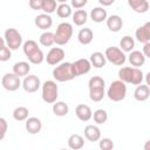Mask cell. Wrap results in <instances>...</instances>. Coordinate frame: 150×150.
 <instances>
[{"label":"cell","mask_w":150,"mask_h":150,"mask_svg":"<svg viewBox=\"0 0 150 150\" xmlns=\"http://www.w3.org/2000/svg\"><path fill=\"white\" fill-rule=\"evenodd\" d=\"M143 148H144V150H150V139H149V141H146V142L144 143Z\"/></svg>","instance_id":"46"},{"label":"cell","mask_w":150,"mask_h":150,"mask_svg":"<svg viewBox=\"0 0 150 150\" xmlns=\"http://www.w3.org/2000/svg\"><path fill=\"white\" fill-rule=\"evenodd\" d=\"M107 96L109 97L110 101L114 102H120L125 98L127 96V84L122 80H116L112 81L111 84L109 86L107 90Z\"/></svg>","instance_id":"3"},{"label":"cell","mask_w":150,"mask_h":150,"mask_svg":"<svg viewBox=\"0 0 150 150\" xmlns=\"http://www.w3.org/2000/svg\"><path fill=\"white\" fill-rule=\"evenodd\" d=\"M68 146L73 150H80L84 146V138L79 134H73L68 137Z\"/></svg>","instance_id":"24"},{"label":"cell","mask_w":150,"mask_h":150,"mask_svg":"<svg viewBox=\"0 0 150 150\" xmlns=\"http://www.w3.org/2000/svg\"><path fill=\"white\" fill-rule=\"evenodd\" d=\"M56 14L59 18L62 19H67L69 16L73 15V9H71V5H68L67 2L64 4H60L56 8Z\"/></svg>","instance_id":"31"},{"label":"cell","mask_w":150,"mask_h":150,"mask_svg":"<svg viewBox=\"0 0 150 150\" xmlns=\"http://www.w3.org/2000/svg\"><path fill=\"white\" fill-rule=\"evenodd\" d=\"M36 49H39V46H38V42L34 41V40H27L26 42H23L22 45V50H23V54L26 56H29L32 53H34Z\"/></svg>","instance_id":"35"},{"label":"cell","mask_w":150,"mask_h":150,"mask_svg":"<svg viewBox=\"0 0 150 150\" xmlns=\"http://www.w3.org/2000/svg\"><path fill=\"white\" fill-rule=\"evenodd\" d=\"M91 67L93 66H91L90 60H87V59H79V60H76L75 62H73V70H74L75 77L84 75V74H88L90 71Z\"/></svg>","instance_id":"11"},{"label":"cell","mask_w":150,"mask_h":150,"mask_svg":"<svg viewBox=\"0 0 150 150\" xmlns=\"http://www.w3.org/2000/svg\"><path fill=\"white\" fill-rule=\"evenodd\" d=\"M56 8H57V1L56 0H43V5H42L43 13L52 14V13L56 12Z\"/></svg>","instance_id":"37"},{"label":"cell","mask_w":150,"mask_h":150,"mask_svg":"<svg viewBox=\"0 0 150 150\" xmlns=\"http://www.w3.org/2000/svg\"><path fill=\"white\" fill-rule=\"evenodd\" d=\"M98 146H100V149H102V150H111V149L114 148V142H112L110 138H108V137H105V138H100V141H98Z\"/></svg>","instance_id":"39"},{"label":"cell","mask_w":150,"mask_h":150,"mask_svg":"<svg viewBox=\"0 0 150 150\" xmlns=\"http://www.w3.org/2000/svg\"><path fill=\"white\" fill-rule=\"evenodd\" d=\"M71 18H73V22L76 26H83L88 20V13L82 8L81 9H76L73 13Z\"/></svg>","instance_id":"28"},{"label":"cell","mask_w":150,"mask_h":150,"mask_svg":"<svg viewBox=\"0 0 150 150\" xmlns=\"http://www.w3.org/2000/svg\"><path fill=\"white\" fill-rule=\"evenodd\" d=\"M84 137L90 142H97L101 138V130L97 125L88 124L84 128Z\"/></svg>","instance_id":"18"},{"label":"cell","mask_w":150,"mask_h":150,"mask_svg":"<svg viewBox=\"0 0 150 150\" xmlns=\"http://www.w3.org/2000/svg\"><path fill=\"white\" fill-rule=\"evenodd\" d=\"M25 127H26V130L28 134L30 135H36L41 131L42 129V122L40 118L38 117H28L26 120V123H25Z\"/></svg>","instance_id":"15"},{"label":"cell","mask_w":150,"mask_h":150,"mask_svg":"<svg viewBox=\"0 0 150 150\" xmlns=\"http://www.w3.org/2000/svg\"><path fill=\"white\" fill-rule=\"evenodd\" d=\"M13 118L18 122H21V121H26L28 118V115H29V110L28 108L23 107V105H20V107H16L14 110H13Z\"/></svg>","instance_id":"30"},{"label":"cell","mask_w":150,"mask_h":150,"mask_svg":"<svg viewBox=\"0 0 150 150\" xmlns=\"http://www.w3.org/2000/svg\"><path fill=\"white\" fill-rule=\"evenodd\" d=\"M41 86H42L41 81L36 75H27L22 80V88L26 93H29V94L38 91Z\"/></svg>","instance_id":"9"},{"label":"cell","mask_w":150,"mask_h":150,"mask_svg":"<svg viewBox=\"0 0 150 150\" xmlns=\"http://www.w3.org/2000/svg\"><path fill=\"white\" fill-rule=\"evenodd\" d=\"M39 41H40V43L43 47H52L55 43V34L52 33V32H49V30H45L40 35Z\"/></svg>","instance_id":"29"},{"label":"cell","mask_w":150,"mask_h":150,"mask_svg":"<svg viewBox=\"0 0 150 150\" xmlns=\"http://www.w3.org/2000/svg\"><path fill=\"white\" fill-rule=\"evenodd\" d=\"M29 71H30V64L26 61L15 62L13 66V73L20 77H25V76L29 75Z\"/></svg>","instance_id":"21"},{"label":"cell","mask_w":150,"mask_h":150,"mask_svg":"<svg viewBox=\"0 0 150 150\" xmlns=\"http://www.w3.org/2000/svg\"><path fill=\"white\" fill-rule=\"evenodd\" d=\"M150 97V87L148 84H138L134 91V98L138 102H144Z\"/></svg>","instance_id":"16"},{"label":"cell","mask_w":150,"mask_h":150,"mask_svg":"<svg viewBox=\"0 0 150 150\" xmlns=\"http://www.w3.org/2000/svg\"><path fill=\"white\" fill-rule=\"evenodd\" d=\"M53 77L59 82L71 81L75 77L71 62H61L53 69Z\"/></svg>","instance_id":"2"},{"label":"cell","mask_w":150,"mask_h":150,"mask_svg":"<svg viewBox=\"0 0 150 150\" xmlns=\"http://www.w3.org/2000/svg\"><path fill=\"white\" fill-rule=\"evenodd\" d=\"M53 114L59 117H63L69 112V107L63 101H56L53 103Z\"/></svg>","instance_id":"26"},{"label":"cell","mask_w":150,"mask_h":150,"mask_svg":"<svg viewBox=\"0 0 150 150\" xmlns=\"http://www.w3.org/2000/svg\"><path fill=\"white\" fill-rule=\"evenodd\" d=\"M75 115L82 122H88L89 120L93 118V111H91L90 107L87 105V104H83V103L76 105V108H75Z\"/></svg>","instance_id":"13"},{"label":"cell","mask_w":150,"mask_h":150,"mask_svg":"<svg viewBox=\"0 0 150 150\" xmlns=\"http://www.w3.org/2000/svg\"><path fill=\"white\" fill-rule=\"evenodd\" d=\"M104 55L107 57V61H109L110 63H112L115 66H123L127 60L124 52L121 48L114 47V46L108 47L104 52Z\"/></svg>","instance_id":"7"},{"label":"cell","mask_w":150,"mask_h":150,"mask_svg":"<svg viewBox=\"0 0 150 150\" xmlns=\"http://www.w3.org/2000/svg\"><path fill=\"white\" fill-rule=\"evenodd\" d=\"M120 48L124 53H130L135 48V40L130 35H124L120 41Z\"/></svg>","instance_id":"27"},{"label":"cell","mask_w":150,"mask_h":150,"mask_svg":"<svg viewBox=\"0 0 150 150\" xmlns=\"http://www.w3.org/2000/svg\"><path fill=\"white\" fill-rule=\"evenodd\" d=\"M118 79L125 83L138 86L144 80V74L138 67H122L118 70Z\"/></svg>","instance_id":"1"},{"label":"cell","mask_w":150,"mask_h":150,"mask_svg":"<svg viewBox=\"0 0 150 150\" xmlns=\"http://www.w3.org/2000/svg\"><path fill=\"white\" fill-rule=\"evenodd\" d=\"M1 86L7 91H15L22 86V82L20 80V76H18L16 74L6 73L1 79Z\"/></svg>","instance_id":"8"},{"label":"cell","mask_w":150,"mask_h":150,"mask_svg":"<svg viewBox=\"0 0 150 150\" xmlns=\"http://www.w3.org/2000/svg\"><path fill=\"white\" fill-rule=\"evenodd\" d=\"M144 80H145V83H146V84H148V86L150 87V71H149V73H148V74L145 75Z\"/></svg>","instance_id":"45"},{"label":"cell","mask_w":150,"mask_h":150,"mask_svg":"<svg viewBox=\"0 0 150 150\" xmlns=\"http://www.w3.org/2000/svg\"><path fill=\"white\" fill-rule=\"evenodd\" d=\"M115 1H116V0H98L100 5H101L102 7H107V6H110V5H112Z\"/></svg>","instance_id":"44"},{"label":"cell","mask_w":150,"mask_h":150,"mask_svg":"<svg viewBox=\"0 0 150 150\" xmlns=\"http://www.w3.org/2000/svg\"><path fill=\"white\" fill-rule=\"evenodd\" d=\"M0 43H1V46H0V61L1 62H6L12 57V53H11L12 49L6 45V41H5L4 38L1 39Z\"/></svg>","instance_id":"32"},{"label":"cell","mask_w":150,"mask_h":150,"mask_svg":"<svg viewBox=\"0 0 150 150\" xmlns=\"http://www.w3.org/2000/svg\"><path fill=\"white\" fill-rule=\"evenodd\" d=\"M94 39V33L90 28H81L77 33V40L81 45H89Z\"/></svg>","instance_id":"23"},{"label":"cell","mask_w":150,"mask_h":150,"mask_svg":"<svg viewBox=\"0 0 150 150\" xmlns=\"http://www.w3.org/2000/svg\"><path fill=\"white\" fill-rule=\"evenodd\" d=\"M105 95L104 88H93L89 89V98L93 102H101Z\"/></svg>","instance_id":"34"},{"label":"cell","mask_w":150,"mask_h":150,"mask_svg":"<svg viewBox=\"0 0 150 150\" xmlns=\"http://www.w3.org/2000/svg\"><path fill=\"white\" fill-rule=\"evenodd\" d=\"M145 56L143 54V52L141 50H132L130 52L129 56H128V60H129V63L132 66V67H141L145 63Z\"/></svg>","instance_id":"19"},{"label":"cell","mask_w":150,"mask_h":150,"mask_svg":"<svg viewBox=\"0 0 150 150\" xmlns=\"http://www.w3.org/2000/svg\"><path fill=\"white\" fill-rule=\"evenodd\" d=\"M63 59H64V50L60 47H52L50 50L47 53L46 62L49 66H57L59 63L62 62Z\"/></svg>","instance_id":"10"},{"label":"cell","mask_w":150,"mask_h":150,"mask_svg":"<svg viewBox=\"0 0 150 150\" xmlns=\"http://www.w3.org/2000/svg\"><path fill=\"white\" fill-rule=\"evenodd\" d=\"M55 43L59 46H64L69 42L73 36V26L69 22H61L55 30Z\"/></svg>","instance_id":"4"},{"label":"cell","mask_w":150,"mask_h":150,"mask_svg":"<svg viewBox=\"0 0 150 150\" xmlns=\"http://www.w3.org/2000/svg\"><path fill=\"white\" fill-rule=\"evenodd\" d=\"M107 18H108V14H107V11L104 9V7H94L90 11V19L94 22L101 23V22L105 21Z\"/></svg>","instance_id":"22"},{"label":"cell","mask_w":150,"mask_h":150,"mask_svg":"<svg viewBox=\"0 0 150 150\" xmlns=\"http://www.w3.org/2000/svg\"><path fill=\"white\" fill-rule=\"evenodd\" d=\"M128 5L129 7L139 14L146 13L149 9V1L148 0H128Z\"/></svg>","instance_id":"20"},{"label":"cell","mask_w":150,"mask_h":150,"mask_svg":"<svg viewBox=\"0 0 150 150\" xmlns=\"http://www.w3.org/2000/svg\"><path fill=\"white\" fill-rule=\"evenodd\" d=\"M4 39L12 50H16L22 46V35L15 28H7L4 33Z\"/></svg>","instance_id":"6"},{"label":"cell","mask_w":150,"mask_h":150,"mask_svg":"<svg viewBox=\"0 0 150 150\" xmlns=\"http://www.w3.org/2000/svg\"><path fill=\"white\" fill-rule=\"evenodd\" d=\"M28 5L34 11H42V5H43V0H29Z\"/></svg>","instance_id":"41"},{"label":"cell","mask_w":150,"mask_h":150,"mask_svg":"<svg viewBox=\"0 0 150 150\" xmlns=\"http://www.w3.org/2000/svg\"><path fill=\"white\" fill-rule=\"evenodd\" d=\"M90 62H91V66L95 67V68H102L105 66V62H107V57L103 53L101 52H94L91 53L90 55Z\"/></svg>","instance_id":"25"},{"label":"cell","mask_w":150,"mask_h":150,"mask_svg":"<svg viewBox=\"0 0 150 150\" xmlns=\"http://www.w3.org/2000/svg\"><path fill=\"white\" fill-rule=\"evenodd\" d=\"M105 23H107V27H108V29L110 32L116 33V32L121 30V28L123 26V20H122V18L120 15L112 14V15H110V16L107 18Z\"/></svg>","instance_id":"17"},{"label":"cell","mask_w":150,"mask_h":150,"mask_svg":"<svg viewBox=\"0 0 150 150\" xmlns=\"http://www.w3.org/2000/svg\"><path fill=\"white\" fill-rule=\"evenodd\" d=\"M27 59H28V61H29L30 63H33V64H40V63H42V62L46 60V56H45L43 52L39 48V49H36L34 53H32L29 56H27Z\"/></svg>","instance_id":"33"},{"label":"cell","mask_w":150,"mask_h":150,"mask_svg":"<svg viewBox=\"0 0 150 150\" xmlns=\"http://www.w3.org/2000/svg\"><path fill=\"white\" fill-rule=\"evenodd\" d=\"M142 52H143V54H144V56H145V57L150 59V42H146V43H144Z\"/></svg>","instance_id":"43"},{"label":"cell","mask_w":150,"mask_h":150,"mask_svg":"<svg viewBox=\"0 0 150 150\" xmlns=\"http://www.w3.org/2000/svg\"><path fill=\"white\" fill-rule=\"evenodd\" d=\"M88 0H70V5L75 9H81L87 5Z\"/></svg>","instance_id":"42"},{"label":"cell","mask_w":150,"mask_h":150,"mask_svg":"<svg viewBox=\"0 0 150 150\" xmlns=\"http://www.w3.org/2000/svg\"><path fill=\"white\" fill-rule=\"evenodd\" d=\"M34 23H35V26H36L39 29L47 30V29H49V28L52 27V25H53V19H52L50 14L42 13V14H39L38 16H35Z\"/></svg>","instance_id":"14"},{"label":"cell","mask_w":150,"mask_h":150,"mask_svg":"<svg viewBox=\"0 0 150 150\" xmlns=\"http://www.w3.org/2000/svg\"><path fill=\"white\" fill-rule=\"evenodd\" d=\"M57 2H60V4H64V2H67L68 0H56Z\"/></svg>","instance_id":"47"},{"label":"cell","mask_w":150,"mask_h":150,"mask_svg":"<svg viewBox=\"0 0 150 150\" xmlns=\"http://www.w3.org/2000/svg\"><path fill=\"white\" fill-rule=\"evenodd\" d=\"M93 118L96 124H104L108 120V112L104 109H97L94 111Z\"/></svg>","instance_id":"36"},{"label":"cell","mask_w":150,"mask_h":150,"mask_svg":"<svg viewBox=\"0 0 150 150\" xmlns=\"http://www.w3.org/2000/svg\"><path fill=\"white\" fill-rule=\"evenodd\" d=\"M135 36H136V40L143 45L146 42H150V21L138 27L135 32Z\"/></svg>","instance_id":"12"},{"label":"cell","mask_w":150,"mask_h":150,"mask_svg":"<svg viewBox=\"0 0 150 150\" xmlns=\"http://www.w3.org/2000/svg\"><path fill=\"white\" fill-rule=\"evenodd\" d=\"M41 89H42V100L46 102V103H54L57 101V97H59V87L56 84L55 81L53 80H47L42 83L41 86Z\"/></svg>","instance_id":"5"},{"label":"cell","mask_w":150,"mask_h":150,"mask_svg":"<svg viewBox=\"0 0 150 150\" xmlns=\"http://www.w3.org/2000/svg\"><path fill=\"white\" fill-rule=\"evenodd\" d=\"M88 87H89V89H93V88H105V82L101 76H93V77H90V80L88 82Z\"/></svg>","instance_id":"38"},{"label":"cell","mask_w":150,"mask_h":150,"mask_svg":"<svg viewBox=\"0 0 150 150\" xmlns=\"http://www.w3.org/2000/svg\"><path fill=\"white\" fill-rule=\"evenodd\" d=\"M7 129H8V123H7L6 118L5 117H0V141H2L5 138Z\"/></svg>","instance_id":"40"}]
</instances>
